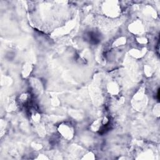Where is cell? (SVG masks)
Returning <instances> with one entry per match:
<instances>
[{
    "instance_id": "1",
    "label": "cell",
    "mask_w": 160,
    "mask_h": 160,
    "mask_svg": "<svg viewBox=\"0 0 160 160\" xmlns=\"http://www.w3.org/2000/svg\"><path fill=\"white\" fill-rule=\"evenodd\" d=\"M59 131L66 138H71L72 134V130L70 126H68L66 124L61 125Z\"/></svg>"
}]
</instances>
